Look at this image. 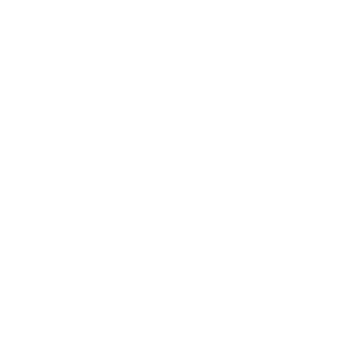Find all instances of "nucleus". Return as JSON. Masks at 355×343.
I'll use <instances>...</instances> for the list:
<instances>
[]
</instances>
